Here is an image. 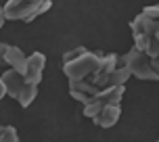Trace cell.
Segmentation results:
<instances>
[{
    "label": "cell",
    "instance_id": "cell-1",
    "mask_svg": "<svg viewBox=\"0 0 159 142\" xmlns=\"http://www.w3.org/2000/svg\"><path fill=\"white\" fill-rule=\"evenodd\" d=\"M130 32L138 50L159 59V4L144 7L130 21Z\"/></svg>",
    "mask_w": 159,
    "mask_h": 142
},
{
    "label": "cell",
    "instance_id": "cell-2",
    "mask_svg": "<svg viewBox=\"0 0 159 142\" xmlns=\"http://www.w3.org/2000/svg\"><path fill=\"white\" fill-rule=\"evenodd\" d=\"M107 52L88 50L84 46H78L73 50H67L63 55V73L67 78V84L73 82H92L96 71L101 69Z\"/></svg>",
    "mask_w": 159,
    "mask_h": 142
},
{
    "label": "cell",
    "instance_id": "cell-3",
    "mask_svg": "<svg viewBox=\"0 0 159 142\" xmlns=\"http://www.w3.org/2000/svg\"><path fill=\"white\" fill-rule=\"evenodd\" d=\"M0 96H11V98L17 100L23 109H27V107L36 100V96H38V86L27 84L21 71L8 67V69L0 75Z\"/></svg>",
    "mask_w": 159,
    "mask_h": 142
},
{
    "label": "cell",
    "instance_id": "cell-4",
    "mask_svg": "<svg viewBox=\"0 0 159 142\" xmlns=\"http://www.w3.org/2000/svg\"><path fill=\"white\" fill-rule=\"evenodd\" d=\"M52 0H7L0 11V25L4 21H23L32 23L34 19L50 11Z\"/></svg>",
    "mask_w": 159,
    "mask_h": 142
},
{
    "label": "cell",
    "instance_id": "cell-5",
    "mask_svg": "<svg viewBox=\"0 0 159 142\" xmlns=\"http://www.w3.org/2000/svg\"><path fill=\"white\" fill-rule=\"evenodd\" d=\"M126 67L130 69V73L138 79H149V82H159V59L149 56L147 52L138 50L136 46H132L126 55H121Z\"/></svg>",
    "mask_w": 159,
    "mask_h": 142
},
{
    "label": "cell",
    "instance_id": "cell-6",
    "mask_svg": "<svg viewBox=\"0 0 159 142\" xmlns=\"http://www.w3.org/2000/svg\"><path fill=\"white\" fill-rule=\"evenodd\" d=\"M126 94V86H113V88H107L103 92H98L94 98H90L88 103H84V117L92 119L96 113H101L103 109L111 107V104H119L121 98Z\"/></svg>",
    "mask_w": 159,
    "mask_h": 142
},
{
    "label": "cell",
    "instance_id": "cell-7",
    "mask_svg": "<svg viewBox=\"0 0 159 142\" xmlns=\"http://www.w3.org/2000/svg\"><path fill=\"white\" fill-rule=\"evenodd\" d=\"M119 56L121 55H115V52H107V55H105L103 65H101V69L96 71L94 79H92V84H94L98 90L111 88V75H113V71L117 69V65H119Z\"/></svg>",
    "mask_w": 159,
    "mask_h": 142
},
{
    "label": "cell",
    "instance_id": "cell-8",
    "mask_svg": "<svg viewBox=\"0 0 159 142\" xmlns=\"http://www.w3.org/2000/svg\"><path fill=\"white\" fill-rule=\"evenodd\" d=\"M44 65H46V56L42 52H34V55H27V61H25L23 69V78L27 84H34V86H40L42 82V71H44Z\"/></svg>",
    "mask_w": 159,
    "mask_h": 142
},
{
    "label": "cell",
    "instance_id": "cell-9",
    "mask_svg": "<svg viewBox=\"0 0 159 142\" xmlns=\"http://www.w3.org/2000/svg\"><path fill=\"white\" fill-rule=\"evenodd\" d=\"M0 55H2V61H4L8 67H13V69H17V71L23 69L25 61H27V55H25L21 48L11 46V44H7V42L0 44Z\"/></svg>",
    "mask_w": 159,
    "mask_h": 142
},
{
    "label": "cell",
    "instance_id": "cell-10",
    "mask_svg": "<svg viewBox=\"0 0 159 142\" xmlns=\"http://www.w3.org/2000/svg\"><path fill=\"white\" fill-rule=\"evenodd\" d=\"M119 117H121V107H119V104H111V107L103 109L101 113H96L94 117H92V123L107 130V127L115 126V123L119 121Z\"/></svg>",
    "mask_w": 159,
    "mask_h": 142
},
{
    "label": "cell",
    "instance_id": "cell-11",
    "mask_svg": "<svg viewBox=\"0 0 159 142\" xmlns=\"http://www.w3.org/2000/svg\"><path fill=\"white\" fill-rule=\"evenodd\" d=\"M0 142H21V138L17 134V127H13V126L0 127Z\"/></svg>",
    "mask_w": 159,
    "mask_h": 142
},
{
    "label": "cell",
    "instance_id": "cell-12",
    "mask_svg": "<svg viewBox=\"0 0 159 142\" xmlns=\"http://www.w3.org/2000/svg\"><path fill=\"white\" fill-rule=\"evenodd\" d=\"M157 142H159V138H157Z\"/></svg>",
    "mask_w": 159,
    "mask_h": 142
}]
</instances>
